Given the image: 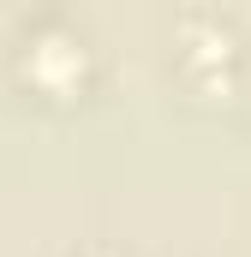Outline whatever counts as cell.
<instances>
[{
	"label": "cell",
	"instance_id": "3",
	"mask_svg": "<svg viewBox=\"0 0 251 257\" xmlns=\"http://www.w3.org/2000/svg\"><path fill=\"white\" fill-rule=\"evenodd\" d=\"M84 257H120V251H114V245H90Z\"/></svg>",
	"mask_w": 251,
	"mask_h": 257
},
{
	"label": "cell",
	"instance_id": "1",
	"mask_svg": "<svg viewBox=\"0 0 251 257\" xmlns=\"http://www.w3.org/2000/svg\"><path fill=\"white\" fill-rule=\"evenodd\" d=\"M12 78L48 102H72L90 90V48L66 18H42L30 24V36L12 48Z\"/></svg>",
	"mask_w": 251,
	"mask_h": 257
},
{
	"label": "cell",
	"instance_id": "2",
	"mask_svg": "<svg viewBox=\"0 0 251 257\" xmlns=\"http://www.w3.org/2000/svg\"><path fill=\"white\" fill-rule=\"evenodd\" d=\"M239 66V30L215 12H186L180 18V72L197 90H227Z\"/></svg>",
	"mask_w": 251,
	"mask_h": 257
}]
</instances>
